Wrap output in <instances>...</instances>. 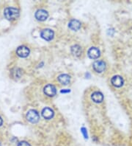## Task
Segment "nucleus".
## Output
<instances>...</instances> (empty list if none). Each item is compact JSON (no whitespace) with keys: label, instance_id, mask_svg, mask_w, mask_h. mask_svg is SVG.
Returning a JSON list of instances; mask_svg holds the SVG:
<instances>
[{"label":"nucleus","instance_id":"ddd939ff","mask_svg":"<svg viewBox=\"0 0 132 146\" xmlns=\"http://www.w3.org/2000/svg\"><path fill=\"white\" fill-rule=\"evenodd\" d=\"M70 78L67 74H62L58 76V80L62 85H67L70 83Z\"/></svg>","mask_w":132,"mask_h":146},{"label":"nucleus","instance_id":"a211bd4d","mask_svg":"<svg viewBox=\"0 0 132 146\" xmlns=\"http://www.w3.org/2000/svg\"><path fill=\"white\" fill-rule=\"evenodd\" d=\"M2 119L0 117V126L2 125Z\"/></svg>","mask_w":132,"mask_h":146},{"label":"nucleus","instance_id":"f03ea898","mask_svg":"<svg viewBox=\"0 0 132 146\" xmlns=\"http://www.w3.org/2000/svg\"><path fill=\"white\" fill-rule=\"evenodd\" d=\"M26 118L30 123H36L39 121L40 116H39V114L37 113V111L30 110L26 114Z\"/></svg>","mask_w":132,"mask_h":146},{"label":"nucleus","instance_id":"20e7f679","mask_svg":"<svg viewBox=\"0 0 132 146\" xmlns=\"http://www.w3.org/2000/svg\"><path fill=\"white\" fill-rule=\"evenodd\" d=\"M44 93L46 94V95L49 97H53L55 96L56 93V89L54 85L51 84H48L46 85L43 89Z\"/></svg>","mask_w":132,"mask_h":146},{"label":"nucleus","instance_id":"4468645a","mask_svg":"<svg viewBox=\"0 0 132 146\" xmlns=\"http://www.w3.org/2000/svg\"><path fill=\"white\" fill-rule=\"evenodd\" d=\"M71 52L73 55L76 56H79L81 54V48L79 45H74L71 46Z\"/></svg>","mask_w":132,"mask_h":146},{"label":"nucleus","instance_id":"6e6552de","mask_svg":"<svg viewBox=\"0 0 132 146\" xmlns=\"http://www.w3.org/2000/svg\"><path fill=\"white\" fill-rule=\"evenodd\" d=\"M49 13L45 10H38L35 13V18L39 21H45L47 19Z\"/></svg>","mask_w":132,"mask_h":146},{"label":"nucleus","instance_id":"9d476101","mask_svg":"<svg viewBox=\"0 0 132 146\" xmlns=\"http://www.w3.org/2000/svg\"><path fill=\"white\" fill-rule=\"evenodd\" d=\"M54 111L52 110L50 108H48V107H46L44 108L42 111V115L45 119H50L54 117Z\"/></svg>","mask_w":132,"mask_h":146},{"label":"nucleus","instance_id":"7ed1b4c3","mask_svg":"<svg viewBox=\"0 0 132 146\" xmlns=\"http://www.w3.org/2000/svg\"><path fill=\"white\" fill-rule=\"evenodd\" d=\"M55 33L51 29H44L41 32V36L46 41H51L54 38Z\"/></svg>","mask_w":132,"mask_h":146},{"label":"nucleus","instance_id":"9b49d317","mask_svg":"<svg viewBox=\"0 0 132 146\" xmlns=\"http://www.w3.org/2000/svg\"><path fill=\"white\" fill-rule=\"evenodd\" d=\"M91 98L93 101L99 104V103H101L103 101V100H104V95L100 92H95L92 94Z\"/></svg>","mask_w":132,"mask_h":146},{"label":"nucleus","instance_id":"f257e3e1","mask_svg":"<svg viewBox=\"0 0 132 146\" xmlns=\"http://www.w3.org/2000/svg\"><path fill=\"white\" fill-rule=\"evenodd\" d=\"M4 15L7 19L13 20L19 16V11L15 7H7L4 11Z\"/></svg>","mask_w":132,"mask_h":146},{"label":"nucleus","instance_id":"f8f14e48","mask_svg":"<svg viewBox=\"0 0 132 146\" xmlns=\"http://www.w3.org/2000/svg\"><path fill=\"white\" fill-rule=\"evenodd\" d=\"M68 27L70 30H72V31H76L78 30H79L80 27H81V23L78 20L73 19L69 22Z\"/></svg>","mask_w":132,"mask_h":146},{"label":"nucleus","instance_id":"423d86ee","mask_svg":"<svg viewBox=\"0 0 132 146\" xmlns=\"http://www.w3.org/2000/svg\"><path fill=\"white\" fill-rule=\"evenodd\" d=\"M93 69L96 72L100 73L106 69V64L103 61H96L93 63Z\"/></svg>","mask_w":132,"mask_h":146},{"label":"nucleus","instance_id":"dca6fc26","mask_svg":"<svg viewBox=\"0 0 132 146\" xmlns=\"http://www.w3.org/2000/svg\"><path fill=\"white\" fill-rule=\"evenodd\" d=\"M18 146H31L30 143H28L26 141H21V142H19L18 144Z\"/></svg>","mask_w":132,"mask_h":146},{"label":"nucleus","instance_id":"1a4fd4ad","mask_svg":"<svg viewBox=\"0 0 132 146\" xmlns=\"http://www.w3.org/2000/svg\"><path fill=\"white\" fill-rule=\"evenodd\" d=\"M87 54L91 59H96L100 56V50L96 47H91L88 50Z\"/></svg>","mask_w":132,"mask_h":146},{"label":"nucleus","instance_id":"2eb2a0df","mask_svg":"<svg viewBox=\"0 0 132 146\" xmlns=\"http://www.w3.org/2000/svg\"><path fill=\"white\" fill-rule=\"evenodd\" d=\"M81 133H82L84 137H85V139H88L87 132V129L85 128V127H82V128H81Z\"/></svg>","mask_w":132,"mask_h":146},{"label":"nucleus","instance_id":"0eeeda50","mask_svg":"<svg viewBox=\"0 0 132 146\" xmlns=\"http://www.w3.org/2000/svg\"><path fill=\"white\" fill-rule=\"evenodd\" d=\"M16 53L17 55L21 58H26L30 54V50L28 47L25 46H18L16 50Z\"/></svg>","mask_w":132,"mask_h":146},{"label":"nucleus","instance_id":"39448f33","mask_svg":"<svg viewBox=\"0 0 132 146\" xmlns=\"http://www.w3.org/2000/svg\"><path fill=\"white\" fill-rule=\"evenodd\" d=\"M111 83L114 87L120 88L123 85L124 80L123 78L120 75H114L111 79Z\"/></svg>","mask_w":132,"mask_h":146},{"label":"nucleus","instance_id":"6ab92c4d","mask_svg":"<svg viewBox=\"0 0 132 146\" xmlns=\"http://www.w3.org/2000/svg\"><path fill=\"white\" fill-rule=\"evenodd\" d=\"M0 146H1V143H0Z\"/></svg>","mask_w":132,"mask_h":146},{"label":"nucleus","instance_id":"f3484780","mask_svg":"<svg viewBox=\"0 0 132 146\" xmlns=\"http://www.w3.org/2000/svg\"><path fill=\"white\" fill-rule=\"evenodd\" d=\"M70 89H68V90H61V93H68L70 92Z\"/></svg>","mask_w":132,"mask_h":146}]
</instances>
